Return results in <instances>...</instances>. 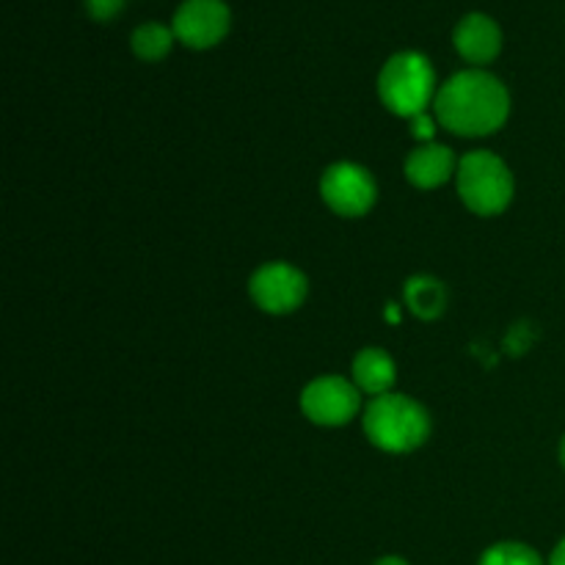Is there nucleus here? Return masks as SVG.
<instances>
[{
  "instance_id": "f257e3e1",
  "label": "nucleus",
  "mask_w": 565,
  "mask_h": 565,
  "mask_svg": "<svg viewBox=\"0 0 565 565\" xmlns=\"http://www.w3.org/2000/svg\"><path fill=\"white\" fill-rule=\"evenodd\" d=\"M436 116L456 136H489L505 125L511 94L505 83L483 70L452 75L434 99Z\"/></svg>"
},
{
  "instance_id": "f03ea898",
  "label": "nucleus",
  "mask_w": 565,
  "mask_h": 565,
  "mask_svg": "<svg viewBox=\"0 0 565 565\" xmlns=\"http://www.w3.org/2000/svg\"><path fill=\"white\" fill-rule=\"evenodd\" d=\"M364 434L386 452H412L428 439L430 417L412 397L386 392L373 397L364 412Z\"/></svg>"
},
{
  "instance_id": "7ed1b4c3",
  "label": "nucleus",
  "mask_w": 565,
  "mask_h": 565,
  "mask_svg": "<svg viewBox=\"0 0 565 565\" xmlns=\"http://www.w3.org/2000/svg\"><path fill=\"white\" fill-rule=\"evenodd\" d=\"M379 94L381 103L392 114L408 116V119L425 114L430 99H436V72L428 55L417 50H403L392 55L379 75Z\"/></svg>"
},
{
  "instance_id": "20e7f679",
  "label": "nucleus",
  "mask_w": 565,
  "mask_h": 565,
  "mask_svg": "<svg viewBox=\"0 0 565 565\" xmlns=\"http://www.w3.org/2000/svg\"><path fill=\"white\" fill-rule=\"evenodd\" d=\"M458 193L478 215H497L511 204L513 174L494 152H469L458 163Z\"/></svg>"
},
{
  "instance_id": "39448f33",
  "label": "nucleus",
  "mask_w": 565,
  "mask_h": 565,
  "mask_svg": "<svg viewBox=\"0 0 565 565\" xmlns=\"http://www.w3.org/2000/svg\"><path fill=\"white\" fill-rule=\"evenodd\" d=\"M320 193L323 202L345 218H359L375 204L379 188H375L373 174L359 163H334L326 169L320 180Z\"/></svg>"
},
{
  "instance_id": "423d86ee",
  "label": "nucleus",
  "mask_w": 565,
  "mask_h": 565,
  "mask_svg": "<svg viewBox=\"0 0 565 565\" xmlns=\"http://www.w3.org/2000/svg\"><path fill=\"white\" fill-rule=\"evenodd\" d=\"M301 408L315 425L323 428L345 425L359 412V386L340 375H323L303 390Z\"/></svg>"
},
{
  "instance_id": "0eeeda50",
  "label": "nucleus",
  "mask_w": 565,
  "mask_h": 565,
  "mask_svg": "<svg viewBox=\"0 0 565 565\" xmlns=\"http://www.w3.org/2000/svg\"><path fill=\"white\" fill-rule=\"evenodd\" d=\"M232 14L226 0H182L177 9L174 36L191 50L215 47L230 33Z\"/></svg>"
},
{
  "instance_id": "6e6552de",
  "label": "nucleus",
  "mask_w": 565,
  "mask_h": 565,
  "mask_svg": "<svg viewBox=\"0 0 565 565\" xmlns=\"http://www.w3.org/2000/svg\"><path fill=\"white\" fill-rule=\"evenodd\" d=\"M252 298L270 315L296 312L309 292L307 276L287 263H268L252 276Z\"/></svg>"
},
{
  "instance_id": "1a4fd4ad",
  "label": "nucleus",
  "mask_w": 565,
  "mask_h": 565,
  "mask_svg": "<svg viewBox=\"0 0 565 565\" xmlns=\"http://www.w3.org/2000/svg\"><path fill=\"white\" fill-rule=\"evenodd\" d=\"M452 44H456L458 55L475 66L491 64L502 50V31L489 14H472L463 17L452 31Z\"/></svg>"
},
{
  "instance_id": "9d476101",
  "label": "nucleus",
  "mask_w": 565,
  "mask_h": 565,
  "mask_svg": "<svg viewBox=\"0 0 565 565\" xmlns=\"http://www.w3.org/2000/svg\"><path fill=\"white\" fill-rule=\"evenodd\" d=\"M452 171H456V158L441 143H425V147L414 149L406 160V177L412 180V185L425 188V191L450 180Z\"/></svg>"
},
{
  "instance_id": "9b49d317",
  "label": "nucleus",
  "mask_w": 565,
  "mask_h": 565,
  "mask_svg": "<svg viewBox=\"0 0 565 565\" xmlns=\"http://www.w3.org/2000/svg\"><path fill=\"white\" fill-rule=\"evenodd\" d=\"M353 384L367 395H386L395 384V359L381 348H364L353 359Z\"/></svg>"
},
{
  "instance_id": "f8f14e48",
  "label": "nucleus",
  "mask_w": 565,
  "mask_h": 565,
  "mask_svg": "<svg viewBox=\"0 0 565 565\" xmlns=\"http://www.w3.org/2000/svg\"><path fill=\"white\" fill-rule=\"evenodd\" d=\"M406 301L412 312L423 320H434L445 312L447 292L434 276H414L406 285Z\"/></svg>"
},
{
  "instance_id": "ddd939ff",
  "label": "nucleus",
  "mask_w": 565,
  "mask_h": 565,
  "mask_svg": "<svg viewBox=\"0 0 565 565\" xmlns=\"http://www.w3.org/2000/svg\"><path fill=\"white\" fill-rule=\"evenodd\" d=\"M174 28L163 25V22H143L132 31L130 47L138 58L143 61H160L171 53L174 44Z\"/></svg>"
},
{
  "instance_id": "4468645a",
  "label": "nucleus",
  "mask_w": 565,
  "mask_h": 565,
  "mask_svg": "<svg viewBox=\"0 0 565 565\" xmlns=\"http://www.w3.org/2000/svg\"><path fill=\"white\" fill-rule=\"evenodd\" d=\"M478 565H544V561L527 544L502 541V544H494L491 550H486Z\"/></svg>"
},
{
  "instance_id": "2eb2a0df",
  "label": "nucleus",
  "mask_w": 565,
  "mask_h": 565,
  "mask_svg": "<svg viewBox=\"0 0 565 565\" xmlns=\"http://www.w3.org/2000/svg\"><path fill=\"white\" fill-rule=\"evenodd\" d=\"M121 9H125V0H86V11L97 22L114 20L121 14Z\"/></svg>"
},
{
  "instance_id": "dca6fc26",
  "label": "nucleus",
  "mask_w": 565,
  "mask_h": 565,
  "mask_svg": "<svg viewBox=\"0 0 565 565\" xmlns=\"http://www.w3.org/2000/svg\"><path fill=\"white\" fill-rule=\"evenodd\" d=\"M412 127H414V138H419V141H430V138H434V119H430L428 114L414 116Z\"/></svg>"
},
{
  "instance_id": "f3484780",
  "label": "nucleus",
  "mask_w": 565,
  "mask_h": 565,
  "mask_svg": "<svg viewBox=\"0 0 565 565\" xmlns=\"http://www.w3.org/2000/svg\"><path fill=\"white\" fill-rule=\"evenodd\" d=\"M550 565H565V539L561 541V544L555 546V552H552Z\"/></svg>"
},
{
  "instance_id": "a211bd4d",
  "label": "nucleus",
  "mask_w": 565,
  "mask_h": 565,
  "mask_svg": "<svg viewBox=\"0 0 565 565\" xmlns=\"http://www.w3.org/2000/svg\"><path fill=\"white\" fill-rule=\"evenodd\" d=\"M375 565H408V563L403 561V557H395V555H392V557H381V561L375 563Z\"/></svg>"
},
{
  "instance_id": "6ab92c4d",
  "label": "nucleus",
  "mask_w": 565,
  "mask_h": 565,
  "mask_svg": "<svg viewBox=\"0 0 565 565\" xmlns=\"http://www.w3.org/2000/svg\"><path fill=\"white\" fill-rule=\"evenodd\" d=\"M561 461H563V467H565V436H563V441H561Z\"/></svg>"
}]
</instances>
